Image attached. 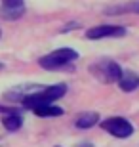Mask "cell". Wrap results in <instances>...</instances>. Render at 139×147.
Here are the masks:
<instances>
[{"label": "cell", "instance_id": "obj_6", "mask_svg": "<svg viewBox=\"0 0 139 147\" xmlns=\"http://www.w3.org/2000/svg\"><path fill=\"white\" fill-rule=\"evenodd\" d=\"M118 86H120L122 92H134L139 86V76L134 75V73H124L122 78L118 80Z\"/></svg>", "mask_w": 139, "mask_h": 147}, {"label": "cell", "instance_id": "obj_10", "mask_svg": "<svg viewBox=\"0 0 139 147\" xmlns=\"http://www.w3.org/2000/svg\"><path fill=\"white\" fill-rule=\"evenodd\" d=\"M25 13V8H2L0 10V16L4 19H10V21H15Z\"/></svg>", "mask_w": 139, "mask_h": 147}, {"label": "cell", "instance_id": "obj_1", "mask_svg": "<svg viewBox=\"0 0 139 147\" xmlns=\"http://www.w3.org/2000/svg\"><path fill=\"white\" fill-rule=\"evenodd\" d=\"M76 59H78V52H76V50L57 48V50H54V52H50V54L42 55V57L38 59V63H40V67L46 69V71H57V69L69 65V63H73V61H76Z\"/></svg>", "mask_w": 139, "mask_h": 147}, {"label": "cell", "instance_id": "obj_8", "mask_svg": "<svg viewBox=\"0 0 139 147\" xmlns=\"http://www.w3.org/2000/svg\"><path fill=\"white\" fill-rule=\"evenodd\" d=\"M32 113L36 117H42V119H50V117H61L63 115V109L57 107V105H44V107H38Z\"/></svg>", "mask_w": 139, "mask_h": 147}, {"label": "cell", "instance_id": "obj_12", "mask_svg": "<svg viewBox=\"0 0 139 147\" xmlns=\"http://www.w3.org/2000/svg\"><path fill=\"white\" fill-rule=\"evenodd\" d=\"M2 8H23V0H2Z\"/></svg>", "mask_w": 139, "mask_h": 147}, {"label": "cell", "instance_id": "obj_7", "mask_svg": "<svg viewBox=\"0 0 139 147\" xmlns=\"http://www.w3.org/2000/svg\"><path fill=\"white\" fill-rule=\"evenodd\" d=\"M105 13H107V16H118V13H139V2H130V4L107 8Z\"/></svg>", "mask_w": 139, "mask_h": 147}, {"label": "cell", "instance_id": "obj_11", "mask_svg": "<svg viewBox=\"0 0 139 147\" xmlns=\"http://www.w3.org/2000/svg\"><path fill=\"white\" fill-rule=\"evenodd\" d=\"M0 113H4V117H8V115H21L23 107H6V105H0Z\"/></svg>", "mask_w": 139, "mask_h": 147}, {"label": "cell", "instance_id": "obj_2", "mask_svg": "<svg viewBox=\"0 0 139 147\" xmlns=\"http://www.w3.org/2000/svg\"><path fill=\"white\" fill-rule=\"evenodd\" d=\"M90 71H91V75L95 76V78H99V80L105 82V84L118 82L120 78H122V75H124L122 67L118 65L116 61H111V59H103V61L93 63V65L90 67Z\"/></svg>", "mask_w": 139, "mask_h": 147}, {"label": "cell", "instance_id": "obj_3", "mask_svg": "<svg viewBox=\"0 0 139 147\" xmlns=\"http://www.w3.org/2000/svg\"><path fill=\"white\" fill-rule=\"evenodd\" d=\"M99 124H101V128L107 132V134H111V136H114V138H120V140L130 138L135 132L134 124H132L128 119H124V117H109V119L101 120Z\"/></svg>", "mask_w": 139, "mask_h": 147}, {"label": "cell", "instance_id": "obj_9", "mask_svg": "<svg viewBox=\"0 0 139 147\" xmlns=\"http://www.w3.org/2000/svg\"><path fill=\"white\" fill-rule=\"evenodd\" d=\"M2 124H4L6 130L17 132L23 126V117L21 115H8V117H2Z\"/></svg>", "mask_w": 139, "mask_h": 147}, {"label": "cell", "instance_id": "obj_5", "mask_svg": "<svg viewBox=\"0 0 139 147\" xmlns=\"http://www.w3.org/2000/svg\"><path fill=\"white\" fill-rule=\"evenodd\" d=\"M99 120V113H93V111H88V113H80V117L75 120V126L80 128V130H88L91 126H95Z\"/></svg>", "mask_w": 139, "mask_h": 147}, {"label": "cell", "instance_id": "obj_13", "mask_svg": "<svg viewBox=\"0 0 139 147\" xmlns=\"http://www.w3.org/2000/svg\"><path fill=\"white\" fill-rule=\"evenodd\" d=\"M78 27H80V23H71V25L63 27V31H71V29H78Z\"/></svg>", "mask_w": 139, "mask_h": 147}, {"label": "cell", "instance_id": "obj_15", "mask_svg": "<svg viewBox=\"0 0 139 147\" xmlns=\"http://www.w3.org/2000/svg\"><path fill=\"white\" fill-rule=\"evenodd\" d=\"M2 67H4V63H0V69H2Z\"/></svg>", "mask_w": 139, "mask_h": 147}, {"label": "cell", "instance_id": "obj_4", "mask_svg": "<svg viewBox=\"0 0 139 147\" xmlns=\"http://www.w3.org/2000/svg\"><path fill=\"white\" fill-rule=\"evenodd\" d=\"M126 36V27L122 25H95L86 31L88 40H101V38H122Z\"/></svg>", "mask_w": 139, "mask_h": 147}, {"label": "cell", "instance_id": "obj_16", "mask_svg": "<svg viewBox=\"0 0 139 147\" xmlns=\"http://www.w3.org/2000/svg\"><path fill=\"white\" fill-rule=\"evenodd\" d=\"M0 36H2V29H0Z\"/></svg>", "mask_w": 139, "mask_h": 147}, {"label": "cell", "instance_id": "obj_14", "mask_svg": "<svg viewBox=\"0 0 139 147\" xmlns=\"http://www.w3.org/2000/svg\"><path fill=\"white\" fill-rule=\"evenodd\" d=\"M76 147H93V143H90V142H80Z\"/></svg>", "mask_w": 139, "mask_h": 147}, {"label": "cell", "instance_id": "obj_17", "mask_svg": "<svg viewBox=\"0 0 139 147\" xmlns=\"http://www.w3.org/2000/svg\"><path fill=\"white\" fill-rule=\"evenodd\" d=\"M55 147H61V145H55Z\"/></svg>", "mask_w": 139, "mask_h": 147}]
</instances>
